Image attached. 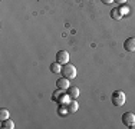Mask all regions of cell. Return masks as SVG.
Instances as JSON below:
<instances>
[{
    "instance_id": "4",
    "label": "cell",
    "mask_w": 135,
    "mask_h": 129,
    "mask_svg": "<svg viewBox=\"0 0 135 129\" xmlns=\"http://www.w3.org/2000/svg\"><path fill=\"white\" fill-rule=\"evenodd\" d=\"M56 62H59L60 64H65L69 62V53L66 50H59L56 53Z\"/></svg>"
},
{
    "instance_id": "8",
    "label": "cell",
    "mask_w": 135,
    "mask_h": 129,
    "mask_svg": "<svg viewBox=\"0 0 135 129\" xmlns=\"http://www.w3.org/2000/svg\"><path fill=\"white\" fill-rule=\"evenodd\" d=\"M68 95H69V98L76 99L79 96V89L76 88V86H69V89H68Z\"/></svg>"
},
{
    "instance_id": "9",
    "label": "cell",
    "mask_w": 135,
    "mask_h": 129,
    "mask_svg": "<svg viewBox=\"0 0 135 129\" xmlns=\"http://www.w3.org/2000/svg\"><path fill=\"white\" fill-rule=\"evenodd\" d=\"M50 72L52 73H60L62 72V66H60L59 62H53L50 64Z\"/></svg>"
},
{
    "instance_id": "6",
    "label": "cell",
    "mask_w": 135,
    "mask_h": 129,
    "mask_svg": "<svg viewBox=\"0 0 135 129\" xmlns=\"http://www.w3.org/2000/svg\"><path fill=\"white\" fill-rule=\"evenodd\" d=\"M124 47L128 52H135V37H128L124 42Z\"/></svg>"
},
{
    "instance_id": "11",
    "label": "cell",
    "mask_w": 135,
    "mask_h": 129,
    "mask_svg": "<svg viewBox=\"0 0 135 129\" xmlns=\"http://www.w3.org/2000/svg\"><path fill=\"white\" fill-rule=\"evenodd\" d=\"M2 128H4V129H13L15 128V122L10 121V119H4V121L2 122Z\"/></svg>"
},
{
    "instance_id": "3",
    "label": "cell",
    "mask_w": 135,
    "mask_h": 129,
    "mask_svg": "<svg viewBox=\"0 0 135 129\" xmlns=\"http://www.w3.org/2000/svg\"><path fill=\"white\" fill-rule=\"evenodd\" d=\"M122 123L125 125V126H131V125L135 123V115L132 112H127V113H124L122 116Z\"/></svg>"
},
{
    "instance_id": "7",
    "label": "cell",
    "mask_w": 135,
    "mask_h": 129,
    "mask_svg": "<svg viewBox=\"0 0 135 129\" xmlns=\"http://www.w3.org/2000/svg\"><path fill=\"white\" fill-rule=\"evenodd\" d=\"M66 108H68V112H69V113H73V112L78 111L79 105H78V102H76V101H70V102L66 103Z\"/></svg>"
},
{
    "instance_id": "17",
    "label": "cell",
    "mask_w": 135,
    "mask_h": 129,
    "mask_svg": "<svg viewBox=\"0 0 135 129\" xmlns=\"http://www.w3.org/2000/svg\"><path fill=\"white\" fill-rule=\"evenodd\" d=\"M129 128H131V129H135V123H134V125H131Z\"/></svg>"
},
{
    "instance_id": "12",
    "label": "cell",
    "mask_w": 135,
    "mask_h": 129,
    "mask_svg": "<svg viewBox=\"0 0 135 129\" xmlns=\"http://www.w3.org/2000/svg\"><path fill=\"white\" fill-rule=\"evenodd\" d=\"M9 111L7 109H0V119L2 121H4V119H9Z\"/></svg>"
},
{
    "instance_id": "14",
    "label": "cell",
    "mask_w": 135,
    "mask_h": 129,
    "mask_svg": "<svg viewBox=\"0 0 135 129\" xmlns=\"http://www.w3.org/2000/svg\"><path fill=\"white\" fill-rule=\"evenodd\" d=\"M119 12L122 13V16H124V14H128V12H129V9H128L127 6L121 4V7H119Z\"/></svg>"
},
{
    "instance_id": "10",
    "label": "cell",
    "mask_w": 135,
    "mask_h": 129,
    "mask_svg": "<svg viewBox=\"0 0 135 129\" xmlns=\"http://www.w3.org/2000/svg\"><path fill=\"white\" fill-rule=\"evenodd\" d=\"M111 17H112V19H115V20H119V19L122 17V13L119 12V7L112 9V12H111Z\"/></svg>"
},
{
    "instance_id": "13",
    "label": "cell",
    "mask_w": 135,
    "mask_h": 129,
    "mask_svg": "<svg viewBox=\"0 0 135 129\" xmlns=\"http://www.w3.org/2000/svg\"><path fill=\"white\" fill-rule=\"evenodd\" d=\"M57 112H59V115H60V116H66V113H69V112H68L66 105H60V108L57 109Z\"/></svg>"
},
{
    "instance_id": "5",
    "label": "cell",
    "mask_w": 135,
    "mask_h": 129,
    "mask_svg": "<svg viewBox=\"0 0 135 129\" xmlns=\"http://www.w3.org/2000/svg\"><path fill=\"white\" fill-rule=\"evenodd\" d=\"M69 79H66V77H60V79L56 80V88L60 89V90H68L69 89Z\"/></svg>"
},
{
    "instance_id": "16",
    "label": "cell",
    "mask_w": 135,
    "mask_h": 129,
    "mask_svg": "<svg viewBox=\"0 0 135 129\" xmlns=\"http://www.w3.org/2000/svg\"><path fill=\"white\" fill-rule=\"evenodd\" d=\"M102 3H104V4H111L112 2H114V0H101Z\"/></svg>"
},
{
    "instance_id": "15",
    "label": "cell",
    "mask_w": 135,
    "mask_h": 129,
    "mask_svg": "<svg viewBox=\"0 0 135 129\" xmlns=\"http://www.w3.org/2000/svg\"><path fill=\"white\" fill-rule=\"evenodd\" d=\"M115 3H118V4H125L127 3V0H114Z\"/></svg>"
},
{
    "instance_id": "2",
    "label": "cell",
    "mask_w": 135,
    "mask_h": 129,
    "mask_svg": "<svg viewBox=\"0 0 135 129\" xmlns=\"http://www.w3.org/2000/svg\"><path fill=\"white\" fill-rule=\"evenodd\" d=\"M111 101L115 106H122V105H125L127 98H125V93L122 90H115V92H112Z\"/></svg>"
},
{
    "instance_id": "1",
    "label": "cell",
    "mask_w": 135,
    "mask_h": 129,
    "mask_svg": "<svg viewBox=\"0 0 135 129\" xmlns=\"http://www.w3.org/2000/svg\"><path fill=\"white\" fill-rule=\"evenodd\" d=\"M60 73H62L63 77H66V79H75L76 77V67L70 63H65L62 66V72Z\"/></svg>"
}]
</instances>
